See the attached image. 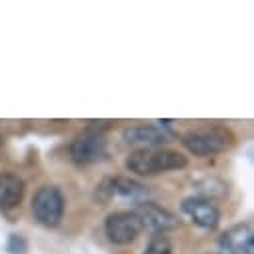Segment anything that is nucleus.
<instances>
[{"instance_id":"obj_1","label":"nucleus","mask_w":254,"mask_h":254,"mask_svg":"<svg viewBox=\"0 0 254 254\" xmlns=\"http://www.w3.org/2000/svg\"><path fill=\"white\" fill-rule=\"evenodd\" d=\"M124 166L128 172L136 176H158L172 170H182L188 166V156L172 150V148H142L132 150L124 160Z\"/></svg>"},{"instance_id":"obj_2","label":"nucleus","mask_w":254,"mask_h":254,"mask_svg":"<svg viewBox=\"0 0 254 254\" xmlns=\"http://www.w3.org/2000/svg\"><path fill=\"white\" fill-rule=\"evenodd\" d=\"M234 140H236L234 132L220 124L196 126V128H190L180 136V144L192 156H198V158L216 156L228 150L234 144Z\"/></svg>"},{"instance_id":"obj_3","label":"nucleus","mask_w":254,"mask_h":254,"mask_svg":"<svg viewBox=\"0 0 254 254\" xmlns=\"http://www.w3.org/2000/svg\"><path fill=\"white\" fill-rule=\"evenodd\" d=\"M30 206H32V216L38 224L46 228H56L62 222V218H64L66 200L58 186L44 184L34 192Z\"/></svg>"},{"instance_id":"obj_4","label":"nucleus","mask_w":254,"mask_h":254,"mask_svg":"<svg viewBox=\"0 0 254 254\" xmlns=\"http://www.w3.org/2000/svg\"><path fill=\"white\" fill-rule=\"evenodd\" d=\"M94 198L102 204L110 202L112 198H122V200H128L132 204H142L146 200H150V190L132 180V178H126V176H114V178H104L98 186H96V192Z\"/></svg>"},{"instance_id":"obj_5","label":"nucleus","mask_w":254,"mask_h":254,"mask_svg":"<svg viewBox=\"0 0 254 254\" xmlns=\"http://www.w3.org/2000/svg\"><path fill=\"white\" fill-rule=\"evenodd\" d=\"M68 154H70V160L76 166H92V164H98V162L106 160L108 142L104 140L100 130L86 128L84 132L74 136V140L70 142Z\"/></svg>"},{"instance_id":"obj_6","label":"nucleus","mask_w":254,"mask_h":254,"mask_svg":"<svg viewBox=\"0 0 254 254\" xmlns=\"http://www.w3.org/2000/svg\"><path fill=\"white\" fill-rule=\"evenodd\" d=\"M142 230V222L134 210H114L104 220V234L116 246L132 244Z\"/></svg>"},{"instance_id":"obj_7","label":"nucleus","mask_w":254,"mask_h":254,"mask_svg":"<svg viewBox=\"0 0 254 254\" xmlns=\"http://www.w3.org/2000/svg\"><path fill=\"white\" fill-rule=\"evenodd\" d=\"M156 124H132V126H126L122 130V140L132 146L134 150H142V148H160L162 144L172 142L174 134L166 130L168 122L160 120Z\"/></svg>"},{"instance_id":"obj_8","label":"nucleus","mask_w":254,"mask_h":254,"mask_svg":"<svg viewBox=\"0 0 254 254\" xmlns=\"http://www.w3.org/2000/svg\"><path fill=\"white\" fill-rule=\"evenodd\" d=\"M180 212L202 230H216L220 224V210L218 206L206 196H186L180 202Z\"/></svg>"},{"instance_id":"obj_9","label":"nucleus","mask_w":254,"mask_h":254,"mask_svg":"<svg viewBox=\"0 0 254 254\" xmlns=\"http://www.w3.org/2000/svg\"><path fill=\"white\" fill-rule=\"evenodd\" d=\"M134 212L140 218L142 228H148L152 234H166L168 230H174L178 226V216L152 200L138 204Z\"/></svg>"},{"instance_id":"obj_10","label":"nucleus","mask_w":254,"mask_h":254,"mask_svg":"<svg viewBox=\"0 0 254 254\" xmlns=\"http://www.w3.org/2000/svg\"><path fill=\"white\" fill-rule=\"evenodd\" d=\"M218 254H254V232L248 222L234 224L218 238Z\"/></svg>"},{"instance_id":"obj_11","label":"nucleus","mask_w":254,"mask_h":254,"mask_svg":"<svg viewBox=\"0 0 254 254\" xmlns=\"http://www.w3.org/2000/svg\"><path fill=\"white\" fill-rule=\"evenodd\" d=\"M24 198V180L10 172H0V212L20 206Z\"/></svg>"},{"instance_id":"obj_12","label":"nucleus","mask_w":254,"mask_h":254,"mask_svg":"<svg viewBox=\"0 0 254 254\" xmlns=\"http://www.w3.org/2000/svg\"><path fill=\"white\" fill-rule=\"evenodd\" d=\"M142 254H172V242L166 234H152Z\"/></svg>"},{"instance_id":"obj_13","label":"nucleus","mask_w":254,"mask_h":254,"mask_svg":"<svg viewBox=\"0 0 254 254\" xmlns=\"http://www.w3.org/2000/svg\"><path fill=\"white\" fill-rule=\"evenodd\" d=\"M6 250L10 254H26L28 252V242L22 234H10L6 240Z\"/></svg>"}]
</instances>
